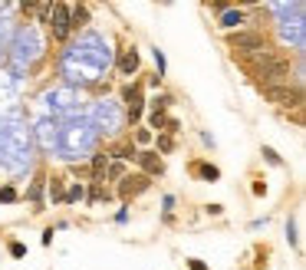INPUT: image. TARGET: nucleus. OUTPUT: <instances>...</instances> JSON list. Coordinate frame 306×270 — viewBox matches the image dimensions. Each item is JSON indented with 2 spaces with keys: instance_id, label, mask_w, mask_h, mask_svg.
Segmentation results:
<instances>
[{
  "instance_id": "nucleus-1",
  "label": "nucleus",
  "mask_w": 306,
  "mask_h": 270,
  "mask_svg": "<svg viewBox=\"0 0 306 270\" xmlns=\"http://www.w3.org/2000/svg\"><path fill=\"white\" fill-rule=\"evenodd\" d=\"M250 72L257 76V82H260L264 89L286 86V80H290V63H286V56H280V53L260 50L257 60L250 63Z\"/></svg>"
},
{
  "instance_id": "nucleus-2",
  "label": "nucleus",
  "mask_w": 306,
  "mask_h": 270,
  "mask_svg": "<svg viewBox=\"0 0 306 270\" xmlns=\"http://www.w3.org/2000/svg\"><path fill=\"white\" fill-rule=\"evenodd\" d=\"M264 92H267V99L270 102H276V106H283V109H286V106H290V109H300V106H303V92H300V86H274V89H264Z\"/></svg>"
},
{
  "instance_id": "nucleus-3",
  "label": "nucleus",
  "mask_w": 306,
  "mask_h": 270,
  "mask_svg": "<svg viewBox=\"0 0 306 270\" xmlns=\"http://www.w3.org/2000/svg\"><path fill=\"white\" fill-rule=\"evenodd\" d=\"M50 20H53V36L56 40H66V36H70V7H66V4H56V7H50Z\"/></svg>"
},
{
  "instance_id": "nucleus-4",
  "label": "nucleus",
  "mask_w": 306,
  "mask_h": 270,
  "mask_svg": "<svg viewBox=\"0 0 306 270\" xmlns=\"http://www.w3.org/2000/svg\"><path fill=\"white\" fill-rule=\"evenodd\" d=\"M148 178L145 175H126L122 178V184H118V194H122V198H135V194H142V191H148Z\"/></svg>"
},
{
  "instance_id": "nucleus-5",
  "label": "nucleus",
  "mask_w": 306,
  "mask_h": 270,
  "mask_svg": "<svg viewBox=\"0 0 306 270\" xmlns=\"http://www.w3.org/2000/svg\"><path fill=\"white\" fill-rule=\"evenodd\" d=\"M230 46L260 53V50H264V36H260V33H234V36H230Z\"/></svg>"
},
{
  "instance_id": "nucleus-6",
  "label": "nucleus",
  "mask_w": 306,
  "mask_h": 270,
  "mask_svg": "<svg viewBox=\"0 0 306 270\" xmlns=\"http://www.w3.org/2000/svg\"><path fill=\"white\" fill-rule=\"evenodd\" d=\"M126 109H128V119H138L142 116V86H128L126 89Z\"/></svg>"
},
{
  "instance_id": "nucleus-7",
  "label": "nucleus",
  "mask_w": 306,
  "mask_h": 270,
  "mask_svg": "<svg viewBox=\"0 0 306 270\" xmlns=\"http://www.w3.org/2000/svg\"><path fill=\"white\" fill-rule=\"evenodd\" d=\"M135 158H138L142 168H145V178L148 175H162V158H158L155 152H142V155H135Z\"/></svg>"
},
{
  "instance_id": "nucleus-8",
  "label": "nucleus",
  "mask_w": 306,
  "mask_h": 270,
  "mask_svg": "<svg viewBox=\"0 0 306 270\" xmlns=\"http://www.w3.org/2000/svg\"><path fill=\"white\" fill-rule=\"evenodd\" d=\"M118 70L126 72V76H132V72L138 70V53H135V50H126L122 60H118Z\"/></svg>"
},
{
  "instance_id": "nucleus-9",
  "label": "nucleus",
  "mask_w": 306,
  "mask_h": 270,
  "mask_svg": "<svg viewBox=\"0 0 306 270\" xmlns=\"http://www.w3.org/2000/svg\"><path fill=\"white\" fill-rule=\"evenodd\" d=\"M70 16H72V24H70V26H86L89 10H86V7H72V10H70Z\"/></svg>"
},
{
  "instance_id": "nucleus-10",
  "label": "nucleus",
  "mask_w": 306,
  "mask_h": 270,
  "mask_svg": "<svg viewBox=\"0 0 306 270\" xmlns=\"http://www.w3.org/2000/svg\"><path fill=\"white\" fill-rule=\"evenodd\" d=\"M240 20H244L240 10H228V14L220 16V24H224V26H234V24H240Z\"/></svg>"
},
{
  "instance_id": "nucleus-11",
  "label": "nucleus",
  "mask_w": 306,
  "mask_h": 270,
  "mask_svg": "<svg viewBox=\"0 0 306 270\" xmlns=\"http://www.w3.org/2000/svg\"><path fill=\"white\" fill-rule=\"evenodd\" d=\"M50 198L53 201L63 198V178H53V182H50Z\"/></svg>"
},
{
  "instance_id": "nucleus-12",
  "label": "nucleus",
  "mask_w": 306,
  "mask_h": 270,
  "mask_svg": "<svg viewBox=\"0 0 306 270\" xmlns=\"http://www.w3.org/2000/svg\"><path fill=\"white\" fill-rule=\"evenodd\" d=\"M198 175L208 178V182H214V178H218V168L214 165H198Z\"/></svg>"
},
{
  "instance_id": "nucleus-13",
  "label": "nucleus",
  "mask_w": 306,
  "mask_h": 270,
  "mask_svg": "<svg viewBox=\"0 0 306 270\" xmlns=\"http://www.w3.org/2000/svg\"><path fill=\"white\" fill-rule=\"evenodd\" d=\"M116 155H118V158H135V148H132V145H118Z\"/></svg>"
},
{
  "instance_id": "nucleus-14",
  "label": "nucleus",
  "mask_w": 306,
  "mask_h": 270,
  "mask_svg": "<svg viewBox=\"0 0 306 270\" xmlns=\"http://www.w3.org/2000/svg\"><path fill=\"white\" fill-rule=\"evenodd\" d=\"M172 135H165V138H158V148H162V152H172Z\"/></svg>"
},
{
  "instance_id": "nucleus-15",
  "label": "nucleus",
  "mask_w": 306,
  "mask_h": 270,
  "mask_svg": "<svg viewBox=\"0 0 306 270\" xmlns=\"http://www.w3.org/2000/svg\"><path fill=\"white\" fill-rule=\"evenodd\" d=\"M264 155H267V162H270V165H280V155H276L274 148H264Z\"/></svg>"
},
{
  "instance_id": "nucleus-16",
  "label": "nucleus",
  "mask_w": 306,
  "mask_h": 270,
  "mask_svg": "<svg viewBox=\"0 0 306 270\" xmlns=\"http://www.w3.org/2000/svg\"><path fill=\"white\" fill-rule=\"evenodd\" d=\"M14 198H16L14 188H4V191H0V201H14Z\"/></svg>"
},
{
  "instance_id": "nucleus-17",
  "label": "nucleus",
  "mask_w": 306,
  "mask_h": 270,
  "mask_svg": "<svg viewBox=\"0 0 306 270\" xmlns=\"http://www.w3.org/2000/svg\"><path fill=\"white\" fill-rule=\"evenodd\" d=\"M10 254H14V257H24L26 247H24V244H10Z\"/></svg>"
},
{
  "instance_id": "nucleus-18",
  "label": "nucleus",
  "mask_w": 306,
  "mask_h": 270,
  "mask_svg": "<svg viewBox=\"0 0 306 270\" xmlns=\"http://www.w3.org/2000/svg\"><path fill=\"white\" fill-rule=\"evenodd\" d=\"M191 270H208V267H204L201 260H191Z\"/></svg>"
}]
</instances>
